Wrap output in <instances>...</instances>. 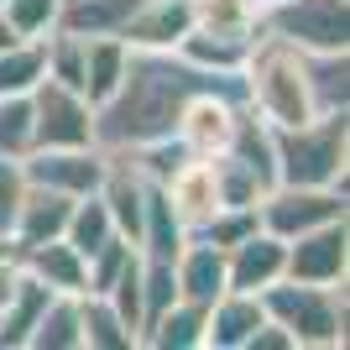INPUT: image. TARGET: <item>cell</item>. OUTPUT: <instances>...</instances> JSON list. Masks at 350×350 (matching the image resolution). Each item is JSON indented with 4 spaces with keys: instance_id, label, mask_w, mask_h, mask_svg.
Instances as JSON below:
<instances>
[{
    "instance_id": "6da1fadb",
    "label": "cell",
    "mask_w": 350,
    "mask_h": 350,
    "mask_svg": "<svg viewBox=\"0 0 350 350\" xmlns=\"http://www.w3.org/2000/svg\"><path fill=\"white\" fill-rule=\"evenodd\" d=\"M199 89L246 94V79L241 73H204V68H193V63H183L178 53H142V47H131L116 94L94 110V136H100L105 152H126V146L173 136L183 105Z\"/></svg>"
},
{
    "instance_id": "7a4b0ae2",
    "label": "cell",
    "mask_w": 350,
    "mask_h": 350,
    "mask_svg": "<svg viewBox=\"0 0 350 350\" xmlns=\"http://www.w3.org/2000/svg\"><path fill=\"white\" fill-rule=\"evenodd\" d=\"M241 79H246V105L272 126V131H278V126H304V120H314L308 84H304V53L293 42L256 31Z\"/></svg>"
},
{
    "instance_id": "3957f363",
    "label": "cell",
    "mask_w": 350,
    "mask_h": 350,
    "mask_svg": "<svg viewBox=\"0 0 350 350\" xmlns=\"http://www.w3.org/2000/svg\"><path fill=\"white\" fill-rule=\"evenodd\" d=\"M272 157H278V183L345 189L350 110L345 116H314V120H304V126H278V131H272Z\"/></svg>"
},
{
    "instance_id": "277c9868",
    "label": "cell",
    "mask_w": 350,
    "mask_h": 350,
    "mask_svg": "<svg viewBox=\"0 0 350 350\" xmlns=\"http://www.w3.org/2000/svg\"><path fill=\"white\" fill-rule=\"evenodd\" d=\"M267 319H278L293 335L298 350H340L345 345V282L324 288V282H293L278 278L262 288Z\"/></svg>"
},
{
    "instance_id": "5b68a950",
    "label": "cell",
    "mask_w": 350,
    "mask_h": 350,
    "mask_svg": "<svg viewBox=\"0 0 350 350\" xmlns=\"http://www.w3.org/2000/svg\"><path fill=\"white\" fill-rule=\"evenodd\" d=\"M256 31L282 37L304 53L350 47V0H267L256 5Z\"/></svg>"
},
{
    "instance_id": "8992f818",
    "label": "cell",
    "mask_w": 350,
    "mask_h": 350,
    "mask_svg": "<svg viewBox=\"0 0 350 350\" xmlns=\"http://www.w3.org/2000/svg\"><path fill=\"white\" fill-rule=\"evenodd\" d=\"M345 189H319V183H272V189L256 199V225L282 241L314 230V225H329V219H345Z\"/></svg>"
},
{
    "instance_id": "52a82bcc",
    "label": "cell",
    "mask_w": 350,
    "mask_h": 350,
    "mask_svg": "<svg viewBox=\"0 0 350 350\" xmlns=\"http://www.w3.org/2000/svg\"><path fill=\"white\" fill-rule=\"evenodd\" d=\"M31 146H100L94 105L58 79H42L31 89Z\"/></svg>"
},
{
    "instance_id": "ba28073f",
    "label": "cell",
    "mask_w": 350,
    "mask_h": 350,
    "mask_svg": "<svg viewBox=\"0 0 350 350\" xmlns=\"http://www.w3.org/2000/svg\"><path fill=\"white\" fill-rule=\"evenodd\" d=\"M241 110H246V94H230V89H199L183 116H178L173 136L189 146L193 157H219L230 146L235 126H241Z\"/></svg>"
},
{
    "instance_id": "9c48e42d",
    "label": "cell",
    "mask_w": 350,
    "mask_h": 350,
    "mask_svg": "<svg viewBox=\"0 0 350 350\" xmlns=\"http://www.w3.org/2000/svg\"><path fill=\"white\" fill-rule=\"evenodd\" d=\"M21 173L37 189H58L68 199H84L105 178V146H31L21 157Z\"/></svg>"
},
{
    "instance_id": "30bf717a",
    "label": "cell",
    "mask_w": 350,
    "mask_h": 350,
    "mask_svg": "<svg viewBox=\"0 0 350 350\" xmlns=\"http://www.w3.org/2000/svg\"><path fill=\"white\" fill-rule=\"evenodd\" d=\"M345 272H350V225L345 219L314 225V230L288 241V272H282V278L335 288V282H345Z\"/></svg>"
},
{
    "instance_id": "8fae6325",
    "label": "cell",
    "mask_w": 350,
    "mask_h": 350,
    "mask_svg": "<svg viewBox=\"0 0 350 350\" xmlns=\"http://www.w3.org/2000/svg\"><path fill=\"white\" fill-rule=\"evenodd\" d=\"M288 272V241L272 230H256L241 235L235 246H225V288L235 293H262Z\"/></svg>"
},
{
    "instance_id": "7c38bea8",
    "label": "cell",
    "mask_w": 350,
    "mask_h": 350,
    "mask_svg": "<svg viewBox=\"0 0 350 350\" xmlns=\"http://www.w3.org/2000/svg\"><path fill=\"white\" fill-rule=\"evenodd\" d=\"M189 31H193L189 0H136V11L126 16V27L116 37L126 47H142V53H173Z\"/></svg>"
},
{
    "instance_id": "4fadbf2b",
    "label": "cell",
    "mask_w": 350,
    "mask_h": 350,
    "mask_svg": "<svg viewBox=\"0 0 350 350\" xmlns=\"http://www.w3.org/2000/svg\"><path fill=\"white\" fill-rule=\"evenodd\" d=\"M262 319H267L262 293L225 288L215 304H209V314H204V345H199V350H246L251 329H256Z\"/></svg>"
},
{
    "instance_id": "5bb4252c",
    "label": "cell",
    "mask_w": 350,
    "mask_h": 350,
    "mask_svg": "<svg viewBox=\"0 0 350 350\" xmlns=\"http://www.w3.org/2000/svg\"><path fill=\"white\" fill-rule=\"evenodd\" d=\"M162 193H167V204H173V215L183 219V230H199V225H209L219 209V193H215V167H209V157H189L183 167H178L167 183H162Z\"/></svg>"
},
{
    "instance_id": "9a60e30c",
    "label": "cell",
    "mask_w": 350,
    "mask_h": 350,
    "mask_svg": "<svg viewBox=\"0 0 350 350\" xmlns=\"http://www.w3.org/2000/svg\"><path fill=\"white\" fill-rule=\"evenodd\" d=\"M173 272H178V298H189V304H215L219 293H225V251L215 241H199L189 235L183 251L173 256Z\"/></svg>"
},
{
    "instance_id": "2e32d148",
    "label": "cell",
    "mask_w": 350,
    "mask_h": 350,
    "mask_svg": "<svg viewBox=\"0 0 350 350\" xmlns=\"http://www.w3.org/2000/svg\"><path fill=\"white\" fill-rule=\"evenodd\" d=\"M304 53V47H298ZM304 84L314 116H345L350 110V47L329 53H304Z\"/></svg>"
},
{
    "instance_id": "e0dca14e",
    "label": "cell",
    "mask_w": 350,
    "mask_h": 350,
    "mask_svg": "<svg viewBox=\"0 0 350 350\" xmlns=\"http://www.w3.org/2000/svg\"><path fill=\"white\" fill-rule=\"evenodd\" d=\"M68 209H73L68 193L27 183V189H21V204H16V219H11V241H16V251H21V246H37V241H53V235H63V225H68Z\"/></svg>"
},
{
    "instance_id": "ac0fdd59",
    "label": "cell",
    "mask_w": 350,
    "mask_h": 350,
    "mask_svg": "<svg viewBox=\"0 0 350 350\" xmlns=\"http://www.w3.org/2000/svg\"><path fill=\"white\" fill-rule=\"evenodd\" d=\"M251 37L256 31H204V27H193L173 53L183 63H193V68H204V73H241L246 68V53H251Z\"/></svg>"
},
{
    "instance_id": "d6986e66",
    "label": "cell",
    "mask_w": 350,
    "mask_h": 350,
    "mask_svg": "<svg viewBox=\"0 0 350 350\" xmlns=\"http://www.w3.org/2000/svg\"><path fill=\"white\" fill-rule=\"evenodd\" d=\"M47 298H53V288L21 267L16 293L0 304V350H27V340H31V329H37V319H42Z\"/></svg>"
},
{
    "instance_id": "ffe728a7",
    "label": "cell",
    "mask_w": 350,
    "mask_h": 350,
    "mask_svg": "<svg viewBox=\"0 0 350 350\" xmlns=\"http://www.w3.org/2000/svg\"><path fill=\"white\" fill-rule=\"evenodd\" d=\"M16 256H21V267H27L31 278H42L53 293H84V256H79L63 235L37 241V246H21Z\"/></svg>"
},
{
    "instance_id": "44dd1931",
    "label": "cell",
    "mask_w": 350,
    "mask_h": 350,
    "mask_svg": "<svg viewBox=\"0 0 350 350\" xmlns=\"http://www.w3.org/2000/svg\"><path fill=\"white\" fill-rule=\"evenodd\" d=\"M126 58H131V47L120 42V37H84V94L94 110H100L110 94H116L120 73H126Z\"/></svg>"
},
{
    "instance_id": "7402d4cb",
    "label": "cell",
    "mask_w": 350,
    "mask_h": 350,
    "mask_svg": "<svg viewBox=\"0 0 350 350\" xmlns=\"http://www.w3.org/2000/svg\"><path fill=\"white\" fill-rule=\"evenodd\" d=\"M183 241H189L183 219L173 215L167 193L152 183V189H146V209H142V235H136V251H142V256H162V262H173L178 251H183Z\"/></svg>"
},
{
    "instance_id": "603a6c76",
    "label": "cell",
    "mask_w": 350,
    "mask_h": 350,
    "mask_svg": "<svg viewBox=\"0 0 350 350\" xmlns=\"http://www.w3.org/2000/svg\"><path fill=\"white\" fill-rule=\"evenodd\" d=\"M204 304H189V298H178V304H167L157 314V319L146 324L142 345L152 350H199L204 345Z\"/></svg>"
},
{
    "instance_id": "cb8c5ba5",
    "label": "cell",
    "mask_w": 350,
    "mask_h": 350,
    "mask_svg": "<svg viewBox=\"0 0 350 350\" xmlns=\"http://www.w3.org/2000/svg\"><path fill=\"white\" fill-rule=\"evenodd\" d=\"M131 11H136V0H63V5H58V27H53V31H73V37H116Z\"/></svg>"
},
{
    "instance_id": "d4e9b609",
    "label": "cell",
    "mask_w": 350,
    "mask_h": 350,
    "mask_svg": "<svg viewBox=\"0 0 350 350\" xmlns=\"http://www.w3.org/2000/svg\"><path fill=\"white\" fill-rule=\"evenodd\" d=\"M27 350H84V329H79V293H53L42 308V319L31 329Z\"/></svg>"
},
{
    "instance_id": "484cf974",
    "label": "cell",
    "mask_w": 350,
    "mask_h": 350,
    "mask_svg": "<svg viewBox=\"0 0 350 350\" xmlns=\"http://www.w3.org/2000/svg\"><path fill=\"white\" fill-rule=\"evenodd\" d=\"M116 219H110V209H105V199L100 193H84V199H73V209H68V225H63V241H68L79 256H94L100 246H110L116 241Z\"/></svg>"
},
{
    "instance_id": "4316f807",
    "label": "cell",
    "mask_w": 350,
    "mask_h": 350,
    "mask_svg": "<svg viewBox=\"0 0 350 350\" xmlns=\"http://www.w3.org/2000/svg\"><path fill=\"white\" fill-rule=\"evenodd\" d=\"M79 329H84V350H136V335L120 324L105 293H79Z\"/></svg>"
},
{
    "instance_id": "83f0119b",
    "label": "cell",
    "mask_w": 350,
    "mask_h": 350,
    "mask_svg": "<svg viewBox=\"0 0 350 350\" xmlns=\"http://www.w3.org/2000/svg\"><path fill=\"white\" fill-rule=\"evenodd\" d=\"M209 167H215V193H219V209H256V199H262L272 183L267 178H256L241 157H230V152H219V157H209Z\"/></svg>"
},
{
    "instance_id": "f1b7e54d",
    "label": "cell",
    "mask_w": 350,
    "mask_h": 350,
    "mask_svg": "<svg viewBox=\"0 0 350 350\" xmlns=\"http://www.w3.org/2000/svg\"><path fill=\"white\" fill-rule=\"evenodd\" d=\"M47 79L42 42H11L0 47V94H31Z\"/></svg>"
},
{
    "instance_id": "f546056e",
    "label": "cell",
    "mask_w": 350,
    "mask_h": 350,
    "mask_svg": "<svg viewBox=\"0 0 350 350\" xmlns=\"http://www.w3.org/2000/svg\"><path fill=\"white\" fill-rule=\"evenodd\" d=\"M42 63H47V79H58V84H68V89H84V37L47 31L42 37Z\"/></svg>"
},
{
    "instance_id": "4dcf8cb0",
    "label": "cell",
    "mask_w": 350,
    "mask_h": 350,
    "mask_svg": "<svg viewBox=\"0 0 350 350\" xmlns=\"http://www.w3.org/2000/svg\"><path fill=\"white\" fill-rule=\"evenodd\" d=\"M167 304H178V272L162 256H142V335Z\"/></svg>"
},
{
    "instance_id": "1f68e13d",
    "label": "cell",
    "mask_w": 350,
    "mask_h": 350,
    "mask_svg": "<svg viewBox=\"0 0 350 350\" xmlns=\"http://www.w3.org/2000/svg\"><path fill=\"white\" fill-rule=\"evenodd\" d=\"M31 152V94H0V157Z\"/></svg>"
},
{
    "instance_id": "d6a6232c",
    "label": "cell",
    "mask_w": 350,
    "mask_h": 350,
    "mask_svg": "<svg viewBox=\"0 0 350 350\" xmlns=\"http://www.w3.org/2000/svg\"><path fill=\"white\" fill-rule=\"evenodd\" d=\"M193 27L204 31H256V0H189Z\"/></svg>"
},
{
    "instance_id": "836d02e7",
    "label": "cell",
    "mask_w": 350,
    "mask_h": 350,
    "mask_svg": "<svg viewBox=\"0 0 350 350\" xmlns=\"http://www.w3.org/2000/svg\"><path fill=\"white\" fill-rule=\"evenodd\" d=\"M105 298H110V308L120 314V324H126L136 335V345H142V251L120 267V278L105 288Z\"/></svg>"
},
{
    "instance_id": "e575fe53",
    "label": "cell",
    "mask_w": 350,
    "mask_h": 350,
    "mask_svg": "<svg viewBox=\"0 0 350 350\" xmlns=\"http://www.w3.org/2000/svg\"><path fill=\"white\" fill-rule=\"evenodd\" d=\"M58 5L63 0H0V11H5V21L21 42H42L58 27Z\"/></svg>"
},
{
    "instance_id": "d590c367",
    "label": "cell",
    "mask_w": 350,
    "mask_h": 350,
    "mask_svg": "<svg viewBox=\"0 0 350 350\" xmlns=\"http://www.w3.org/2000/svg\"><path fill=\"white\" fill-rule=\"evenodd\" d=\"M256 230V209H215V219H209V225H199V241H215L219 251L225 246H235V241H241V235H251Z\"/></svg>"
},
{
    "instance_id": "8d00e7d4",
    "label": "cell",
    "mask_w": 350,
    "mask_h": 350,
    "mask_svg": "<svg viewBox=\"0 0 350 350\" xmlns=\"http://www.w3.org/2000/svg\"><path fill=\"white\" fill-rule=\"evenodd\" d=\"M21 189H27V173L16 157H0V235H11L16 204H21Z\"/></svg>"
},
{
    "instance_id": "74e56055",
    "label": "cell",
    "mask_w": 350,
    "mask_h": 350,
    "mask_svg": "<svg viewBox=\"0 0 350 350\" xmlns=\"http://www.w3.org/2000/svg\"><path fill=\"white\" fill-rule=\"evenodd\" d=\"M246 350H298V345H293V335H288V329H282L278 319H262V324H256V329H251Z\"/></svg>"
},
{
    "instance_id": "f35d334b",
    "label": "cell",
    "mask_w": 350,
    "mask_h": 350,
    "mask_svg": "<svg viewBox=\"0 0 350 350\" xmlns=\"http://www.w3.org/2000/svg\"><path fill=\"white\" fill-rule=\"evenodd\" d=\"M11 42H21V37L11 31V21H5V11H0V47H11Z\"/></svg>"
},
{
    "instance_id": "ab89813d",
    "label": "cell",
    "mask_w": 350,
    "mask_h": 350,
    "mask_svg": "<svg viewBox=\"0 0 350 350\" xmlns=\"http://www.w3.org/2000/svg\"><path fill=\"white\" fill-rule=\"evenodd\" d=\"M11 251H16V241H11V235H0V256H11Z\"/></svg>"
},
{
    "instance_id": "60d3db41",
    "label": "cell",
    "mask_w": 350,
    "mask_h": 350,
    "mask_svg": "<svg viewBox=\"0 0 350 350\" xmlns=\"http://www.w3.org/2000/svg\"><path fill=\"white\" fill-rule=\"evenodd\" d=\"M256 5H267V0H256Z\"/></svg>"
}]
</instances>
